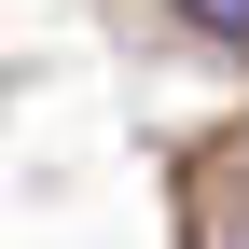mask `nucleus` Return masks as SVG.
<instances>
[{"instance_id": "nucleus-1", "label": "nucleus", "mask_w": 249, "mask_h": 249, "mask_svg": "<svg viewBox=\"0 0 249 249\" xmlns=\"http://www.w3.org/2000/svg\"><path fill=\"white\" fill-rule=\"evenodd\" d=\"M180 14H194L208 42H249V0H180Z\"/></svg>"}]
</instances>
